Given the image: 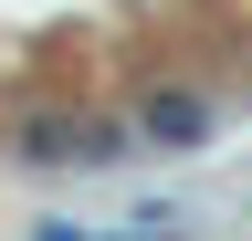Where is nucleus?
<instances>
[{"label": "nucleus", "mask_w": 252, "mask_h": 241, "mask_svg": "<svg viewBox=\"0 0 252 241\" xmlns=\"http://www.w3.org/2000/svg\"><path fill=\"white\" fill-rule=\"evenodd\" d=\"M137 147H158V158L210 147V95H200V84H147V95H137Z\"/></svg>", "instance_id": "nucleus-1"}, {"label": "nucleus", "mask_w": 252, "mask_h": 241, "mask_svg": "<svg viewBox=\"0 0 252 241\" xmlns=\"http://www.w3.org/2000/svg\"><path fill=\"white\" fill-rule=\"evenodd\" d=\"M179 231H189V210H179V199H137L116 241H179Z\"/></svg>", "instance_id": "nucleus-3"}, {"label": "nucleus", "mask_w": 252, "mask_h": 241, "mask_svg": "<svg viewBox=\"0 0 252 241\" xmlns=\"http://www.w3.org/2000/svg\"><path fill=\"white\" fill-rule=\"evenodd\" d=\"M0 147H11V168H42V178H53V168H84V115H63V105H21Z\"/></svg>", "instance_id": "nucleus-2"}, {"label": "nucleus", "mask_w": 252, "mask_h": 241, "mask_svg": "<svg viewBox=\"0 0 252 241\" xmlns=\"http://www.w3.org/2000/svg\"><path fill=\"white\" fill-rule=\"evenodd\" d=\"M32 241H94L84 220H42V231H32Z\"/></svg>", "instance_id": "nucleus-4"}]
</instances>
